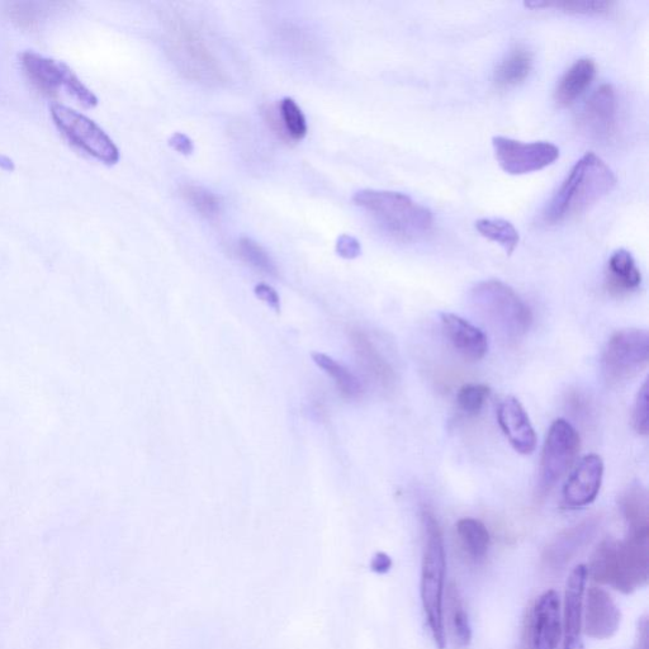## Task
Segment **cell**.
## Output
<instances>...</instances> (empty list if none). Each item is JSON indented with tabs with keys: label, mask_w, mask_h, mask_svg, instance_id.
<instances>
[{
	"label": "cell",
	"mask_w": 649,
	"mask_h": 649,
	"mask_svg": "<svg viewBox=\"0 0 649 649\" xmlns=\"http://www.w3.org/2000/svg\"><path fill=\"white\" fill-rule=\"evenodd\" d=\"M615 184L617 177L609 165L594 153L585 154L573 165L565 182L549 201L544 221L557 225L585 212L613 191Z\"/></svg>",
	"instance_id": "cell-1"
},
{
	"label": "cell",
	"mask_w": 649,
	"mask_h": 649,
	"mask_svg": "<svg viewBox=\"0 0 649 649\" xmlns=\"http://www.w3.org/2000/svg\"><path fill=\"white\" fill-rule=\"evenodd\" d=\"M587 577L623 594L646 586L649 579V534H629L624 542L608 539L592 554Z\"/></svg>",
	"instance_id": "cell-2"
},
{
	"label": "cell",
	"mask_w": 649,
	"mask_h": 649,
	"mask_svg": "<svg viewBox=\"0 0 649 649\" xmlns=\"http://www.w3.org/2000/svg\"><path fill=\"white\" fill-rule=\"evenodd\" d=\"M425 547L423 567H421V601L428 620L431 636L439 649L447 646L443 618V596L445 573H447V553L442 529L430 511L423 513Z\"/></svg>",
	"instance_id": "cell-3"
},
{
	"label": "cell",
	"mask_w": 649,
	"mask_h": 649,
	"mask_svg": "<svg viewBox=\"0 0 649 649\" xmlns=\"http://www.w3.org/2000/svg\"><path fill=\"white\" fill-rule=\"evenodd\" d=\"M353 200L396 238L419 239L433 229V213L406 194L364 189L355 194Z\"/></svg>",
	"instance_id": "cell-4"
},
{
	"label": "cell",
	"mask_w": 649,
	"mask_h": 649,
	"mask_svg": "<svg viewBox=\"0 0 649 649\" xmlns=\"http://www.w3.org/2000/svg\"><path fill=\"white\" fill-rule=\"evenodd\" d=\"M471 300L481 315L510 338L527 334L533 324V314L527 303L504 282L491 279L476 284Z\"/></svg>",
	"instance_id": "cell-5"
},
{
	"label": "cell",
	"mask_w": 649,
	"mask_h": 649,
	"mask_svg": "<svg viewBox=\"0 0 649 649\" xmlns=\"http://www.w3.org/2000/svg\"><path fill=\"white\" fill-rule=\"evenodd\" d=\"M21 65L33 87L46 96L54 97L63 93L83 107L97 106L96 94L85 87L73 69L63 61L46 58L35 51H25L21 55Z\"/></svg>",
	"instance_id": "cell-6"
},
{
	"label": "cell",
	"mask_w": 649,
	"mask_h": 649,
	"mask_svg": "<svg viewBox=\"0 0 649 649\" xmlns=\"http://www.w3.org/2000/svg\"><path fill=\"white\" fill-rule=\"evenodd\" d=\"M51 116L61 134L68 139L71 145L77 146L85 154L104 164L115 165L118 163L120 150L96 122L59 103L52 104Z\"/></svg>",
	"instance_id": "cell-7"
},
{
	"label": "cell",
	"mask_w": 649,
	"mask_h": 649,
	"mask_svg": "<svg viewBox=\"0 0 649 649\" xmlns=\"http://www.w3.org/2000/svg\"><path fill=\"white\" fill-rule=\"evenodd\" d=\"M649 335L647 330L627 329L615 333L606 344L601 359L606 381L618 385L636 376L647 366Z\"/></svg>",
	"instance_id": "cell-8"
},
{
	"label": "cell",
	"mask_w": 649,
	"mask_h": 649,
	"mask_svg": "<svg viewBox=\"0 0 649 649\" xmlns=\"http://www.w3.org/2000/svg\"><path fill=\"white\" fill-rule=\"evenodd\" d=\"M580 435L565 419L553 421L544 442L542 463H540L539 490L542 494L551 491L566 475L579 454Z\"/></svg>",
	"instance_id": "cell-9"
},
{
	"label": "cell",
	"mask_w": 649,
	"mask_h": 649,
	"mask_svg": "<svg viewBox=\"0 0 649 649\" xmlns=\"http://www.w3.org/2000/svg\"><path fill=\"white\" fill-rule=\"evenodd\" d=\"M492 145L497 163L510 175L539 172L560 158V149L547 141L523 142L496 136Z\"/></svg>",
	"instance_id": "cell-10"
},
{
	"label": "cell",
	"mask_w": 649,
	"mask_h": 649,
	"mask_svg": "<svg viewBox=\"0 0 649 649\" xmlns=\"http://www.w3.org/2000/svg\"><path fill=\"white\" fill-rule=\"evenodd\" d=\"M561 601L557 591L544 592L535 603L528 625L529 649H557L561 639Z\"/></svg>",
	"instance_id": "cell-11"
},
{
	"label": "cell",
	"mask_w": 649,
	"mask_h": 649,
	"mask_svg": "<svg viewBox=\"0 0 649 649\" xmlns=\"http://www.w3.org/2000/svg\"><path fill=\"white\" fill-rule=\"evenodd\" d=\"M617 94L613 85L603 84L582 108L580 126L594 140H609L617 129Z\"/></svg>",
	"instance_id": "cell-12"
},
{
	"label": "cell",
	"mask_w": 649,
	"mask_h": 649,
	"mask_svg": "<svg viewBox=\"0 0 649 649\" xmlns=\"http://www.w3.org/2000/svg\"><path fill=\"white\" fill-rule=\"evenodd\" d=\"M599 527L600 519L590 518L558 534L544 549L542 556L544 567L554 572L566 568L581 549L594 539Z\"/></svg>",
	"instance_id": "cell-13"
},
{
	"label": "cell",
	"mask_w": 649,
	"mask_h": 649,
	"mask_svg": "<svg viewBox=\"0 0 649 649\" xmlns=\"http://www.w3.org/2000/svg\"><path fill=\"white\" fill-rule=\"evenodd\" d=\"M604 477L603 458L589 454L581 459L563 489V501L571 509L584 508L598 497Z\"/></svg>",
	"instance_id": "cell-14"
},
{
	"label": "cell",
	"mask_w": 649,
	"mask_h": 649,
	"mask_svg": "<svg viewBox=\"0 0 649 649\" xmlns=\"http://www.w3.org/2000/svg\"><path fill=\"white\" fill-rule=\"evenodd\" d=\"M497 423L516 452L528 456L537 447V434L527 411L518 399L508 396L497 409Z\"/></svg>",
	"instance_id": "cell-15"
},
{
	"label": "cell",
	"mask_w": 649,
	"mask_h": 649,
	"mask_svg": "<svg viewBox=\"0 0 649 649\" xmlns=\"http://www.w3.org/2000/svg\"><path fill=\"white\" fill-rule=\"evenodd\" d=\"M622 614L611 596L599 587H591L585 604V633L590 638L608 639L618 632Z\"/></svg>",
	"instance_id": "cell-16"
},
{
	"label": "cell",
	"mask_w": 649,
	"mask_h": 649,
	"mask_svg": "<svg viewBox=\"0 0 649 649\" xmlns=\"http://www.w3.org/2000/svg\"><path fill=\"white\" fill-rule=\"evenodd\" d=\"M587 581L585 565L573 568L568 577L565 592V646L563 649H585L582 642V617H584V595Z\"/></svg>",
	"instance_id": "cell-17"
},
{
	"label": "cell",
	"mask_w": 649,
	"mask_h": 649,
	"mask_svg": "<svg viewBox=\"0 0 649 649\" xmlns=\"http://www.w3.org/2000/svg\"><path fill=\"white\" fill-rule=\"evenodd\" d=\"M443 329L453 347L470 360H481L489 352V340L481 329L463 317L444 312L440 315Z\"/></svg>",
	"instance_id": "cell-18"
},
{
	"label": "cell",
	"mask_w": 649,
	"mask_h": 649,
	"mask_svg": "<svg viewBox=\"0 0 649 649\" xmlns=\"http://www.w3.org/2000/svg\"><path fill=\"white\" fill-rule=\"evenodd\" d=\"M595 75L596 64L594 60L589 58L577 60L563 75L557 85L556 92H554V99H556L558 106H571L590 87Z\"/></svg>",
	"instance_id": "cell-19"
},
{
	"label": "cell",
	"mask_w": 649,
	"mask_h": 649,
	"mask_svg": "<svg viewBox=\"0 0 649 649\" xmlns=\"http://www.w3.org/2000/svg\"><path fill=\"white\" fill-rule=\"evenodd\" d=\"M352 344L359 363L366 369L369 376L383 387H391L395 383V373H393V369L387 360L374 347L367 334H364L363 331L354 330Z\"/></svg>",
	"instance_id": "cell-20"
},
{
	"label": "cell",
	"mask_w": 649,
	"mask_h": 649,
	"mask_svg": "<svg viewBox=\"0 0 649 649\" xmlns=\"http://www.w3.org/2000/svg\"><path fill=\"white\" fill-rule=\"evenodd\" d=\"M642 284V273L628 250H615L608 262V286L611 292L630 293Z\"/></svg>",
	"instance_id": "cell-21"
},
{
	"label": "cell",
	"mask_w": 649,
	"mask_h": 649,
	"mask_svg": "<svg viewBox=\"0 0 649 649\" xmlns=\"http://www.w3.org/2000/svg\"><path fill=\"white\" fill-rule=\"evenodd\" d=\"M533 68V56L527 47L515 46L497 66L494 82L497 88L509 89L516 87L529 77Z\"/></svg>",
	"instance_id": "cell-22"
},
{
	"label": "cell",
	"mask_w": 649,
	"mask_h": 649,
	"mask_svg": "<svg viewBox=\"0 0 649 649\" xmlns=\"http://www.w3.org/2000/svg\"><path fill=\"white\" fill-rule=\"evenodd\" d=\"M312 360L317 367L321 368L329 377L333 378L336 388L341 396L347 400H359L363 396L364 388L359 378L343 364L336 362L334 358L322 353L312 354Z\"/></svg>",
	"instance_id": "cell-23"
},
{
	"label": "cell",
	"mask_w": 649,
	"mask_h": 649,
	"mask_svg": "<svg viewBox=\"0 0 649 649\" xmlns=\"http://www.w3.org/2000/svg\"><path fill=\"white\" fill-rule=\"evenodd\" d=\"M620 509L627 521L629 534H649L648 496L641 486L625 492Z\"/></svg>",
	"instance_id": "cell-24"
},
{
	"label": "cell",
	"mask_w": 649,
	"mask_h": 649,
	"mask_svg": "<svg viewBox=\"0 0 649 649\" xmlns=\"http://www.w3.org/2000/svg\"><path fill=\"white\" fill-rule=\"evenodd\" d=\"M457 534L464 551L475 561L486 557L490 548V533L482 521L464 518L457 523Z\"/></svg>",
	"instance_id": "cell-25"
},
{
	"label": "cell",
	"mask_w": 649,
	"mask_h": 649,
	"mask_svg": "<svg viewBox=\"0 0 649 649\" xmlns=\"http://www.w3.org/2000/svg\"><path fill=\"white\" fill-rule=\"evenodd\" d=\"M476 230L483 238L495 241L504 248L506 254L514 253L519 245L520 235L511 222L501 219H482L476 222Z\"/></svg>",
	"instance_id": "cell-26"
},
{
	"label": "cell",
	"mask_w": 649,
	"mask_h": 649,
	"mask_svg": "<svg viewBox=\"0 0 649 649\" xmlns=\"http://www.w3.org/2000/svg\"><path fill=\"white\" fill-rule=\"evenodd\" d=\"M448 608L454 641L461 648L470 646L472 641L470 619H468L462 600L459 598L458 590L454 586L449 587Z\"/></svg>",
	"instance_id": "cell-27"
},
{
	"label": "cell",
	"mask_w": 649,
	"mask_h": 649,
	"mask_svg": "<svg viewBox=\"0 0 649 649\" xmlns=\"http://www.w3.org/2000/svg\"><path fill=\"white\" fill-rule=\"evenodd\" d=\"M279 116L288 139L298 141L307 135L306 117L292 98H284L279 104Z\"/></svg>",
	"instance_id": "cell-28"
},
{
	"label": "cell",
	"mask_w": 649,
	"mask_h": 649,
	"mask_svg": "<svg viewBox=\"0 0 649 649\" xmlns=\"http://www.w3.org/2000/svg\"><path fill=\"white\" fill-rule=\"evenodd\" d=\"M239 251L241 257H243L245 262L249 263L251 267L268 274V276H277L278 269L276 263L273 262V259L270 258L267 251H265L263 246L259 245L257 241L249 238L241 239L239 243Z\"/></svg>",
	"instance_id": "cell-29"
},
{
	"label": "cell",
	"mask_w": 649,
	"mask_h": 649,
	"mask_svg": "<svg viewBox=\"0 0 649 649\" xmlns=\"http://www.w3.org/2000/svg\"><path fill=\"white\" fill-rule=\"evenodd\" d=\"M183 196L207 219H216L221 212L220 198L207 189L197 186H188L183 189Z\"/></svg>",
	"instance_id": "cell-30"
},
{
	"label": "cell",
	"mask_w": 649,
	"mask_h": 649,
	"mask_svg": "<svg viewBox=\"0 0 649 649\" xmlns=\"http://www.w3.org/2000/svg\"><path fill=\"white\" fill-rule=\"evenodd\" d=\"M490 395V387L481 385V383L463 386L457 396L459 409L467 415L480 414Z\"/></svg>",
	"instance_id": "cell-31"
},
{
	"label": "cell",
	"mask_w": 649,
	"mask_h": 649,
	"mask_svg": "<svg viewBox=\"0 0 649 649\" xmlns=\"http://www.w3.org/2000/svg\"><path fill=\"white\" fill-rule=\"evenodd\" d=\"M524 6L532 9H542V8H554L560 9L561 12L568 14H601L608 12L611 3L608 2H598V0H592V2H527L524 3Z\"/></svg>",
	"instance_id": "cell-32"
},
{
	"label": "cell",
	"mask_w": 649,
	"mask_h": 649,
	"mask_svg": "<svg viewBox=\"0 0 649 649\" xmlns=\"http://www.w3.org/2000/svg\"><path fill=\"white\" fill-rule=\"evenodd\" d=\"M648 391V381H646L638 392L633 410V426L637 433L641 435H648L649 433Z\"/></svg>",
	"instance_id": "cell-33"
},
{
	"label": "cell",
	"mask_w": 649,
	"mask_h": 649,
	"mask_svg": "<svg viewBox=\"0 0 649 649\" xmlns=\"http://www.w3.org/2000/svg\"><path fill=\"white\" fill-rule=\"evenodd\" d=\"M336 253L344 259H355L362 254V246L357 239L350 235H341L336 243Z\"/></svg>",
	"instance_id": "cell-34"
},
{
	"label": "cell",
	"mask_w": 649,
	"mask_h": 649,
	"mask_svg": "<svg viewBox=\"0 0 649 649\" xmlns=\"http://www.w3.org/2000/svg\"><path fill=\"white\" fill-rule=\"evenodd\" d=\"M255 296L267 303L270 309H273L276 312L281 311V298L274 288L268 286V284L260 283L255 287Z\"/></svg>",
	"instance_id": "cell-35"
},
{
	"label": "cell",
	"mask_w": 649,
	"mask_h": 649,
	"mask_svg": "<svg viewBox=\"0 0 649 649\" xmlns=\"http://www.w3.org/2000/svg\"><path fill=\"white\" fill-rule=\"evenodd\" d=\"M169 145L175 151L183 155H191L194 151L193 141L189 139L187 135L182 134V132H175L169 139Z\"/></svg>",
	"instance_id": "cell-36"
},
{
	"label": "cell",
	"mask_w": 649,
	"mask_h": 649,
	"mask_svg": "<svg viewBox=\"0 0 649 649\" xmlns=\"http://www.w3.org/2000/svg\"><path fill=\"white\" fill-rule=\"evenodd\" d=\"M391 565L392 562L390 557L386 556V554L380 553L376 558H374V570L386 572Z\"/></svg>",
	"instance_id": "cell-37"
},
{
	"label": "cell",
	"mask_w": 649,
	"mask_h": 649,
	"mask_svg": "<svg viewBox=\"0 0 649 649\" xmlns=\"http://www.w3.org/2000/svg\"><path fill=\"white\" fill-rule=\"evenodd\" d=\"M6 165H7L8 169H11L12 168V161L7 159V158H4V156L0 155V167L6 168Z\"/></svg>",
	"instance_id": "cell-38"
}]
</instances>
